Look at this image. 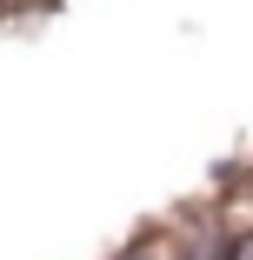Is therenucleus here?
<instances>
[{"label":"nucleus","instance_id":"obj_2","mask_svg":"<svg viewBox=\"0 0 253 260\" xmlns=\"http://www.w3.org/2000/svg\"><path fill=\"white\" fill-rule=\"evenodd\" d=\"M127 260H147V253H127Z\"/></svg>","mask_w":253,"mask_h":260},{"label":"nucleus","instance_id":"obj_1","mask_svg":"<svg viewBox=\"0 0 253 260\" xmlns=\"http://www.w3.org/2000/svg\"><path fill=\"white\" fill-rule=\"evenodd\" d=\"M227 260H253V234H240V240L227 247Z\"/></svg>","mask_w":253,"mask_h":260}]
</instances>
